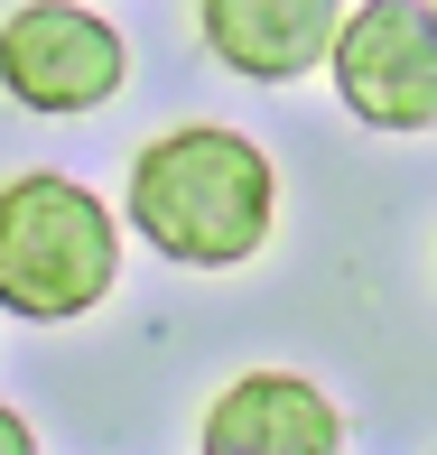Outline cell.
<instances>
[{
  "label": "cell",
  "instance_id": "6da1fadb",
  "mask_svg": "<svg viewBox=\"0 0 437 455\" xmlns=\"http://www.w3.org/2000/svg\"><path fill=\"white\" fill-rule=\"evenodd\" d=\"M121 223L177 270H242L279 223V177L242 131L186 121V131H158L131 158Z\"/></svg>",
  "mask_w": 437,
  "mask_h": 455
},
{
  "label": "cell",
  "instance_id": "7a4b0ae2",
  "mask_svg": "<svg viewBox=\"0 0 437 455\" xmlns=\"http://www.w3.org/2000/svg\"><path fill=\"white\" fill-rule=\"evenodd\" d=\"M121 279V223L75 177H10L0 186V307L28 325H75Z\"/></svg>",
  "mask_w": 437,
  "mask_h": 455
},
{
  "label": "cell",
  "instance_id": "3957f363",
  "mask_svg": "<svg viewBox=\"0 0 437 455\" xmlns=\"http://www.w3.org/2000/svg\"><path fill=\"white\" fill-rule=\"evenodd\" d=\"M121 84H131V47L85 0H19L0 19V93L19 112L75 121V112H102Z\"/></svg>",
  "mask_w": 437,
  "mask_h": 455
},
{
  "label": "cell",
  "instance_id": "277c9868",
  "mask_svg": "<svg viewBox=\"0 0 437 455\" xmlns=\"http://www.w3.org/2000/svg\"><path fill=\"white\" fill-rule=\"evenodd\" d=\"M326 75L363 131H437V0H353Z\"/></svg>",
  "mask_w": 437,
  "mask_h": 455
},
{
  "label": "cell",
  "instance_id": "5b68a950",
  "mask_svg": "<svg viewBox=\"0 0 437 455\" xmlns=\"http://www.w3.org/2000/svg\"><path fill=\"white\" fill-rule=\"evenodd\" d=\"M353 0H196V28L223 75L242 84H298L336 56Z\"/></svg>",
  "mask_w": 437,
  "mask_h": 455
},
{
  "label": "cell",
  "instance_id": "8992f818",
  "mask_svg": "<svg viewBox=\"0 0 437 455\" xmlns=\"http://www.w3.org/2000/svg\"><path fill=\"white\" fill-rule=\"evenodd\" d=\"M205 455H344V409L307 371H242L205 409Z\"/></svg>",
  "mask_w": 437,
  "mask_h": 455
},
{
  "label": "cell",
  "instance_id": "52a82bcc",
  "mask_svg": "<svg viewBox=\"0 0 437 455\" xmlns=\"http://www.w3.org/2000/svg\"><path fill=\"white\" fill-rule=\"evenodd\" d=\"M0 455H37V427H28V419H19V409H10V400H0Z\"/></svg>",
  "mask_w": 437,
  "mask_h": 455
}]
</instances>
